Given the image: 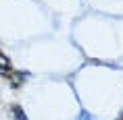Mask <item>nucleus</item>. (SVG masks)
Returning a JSON list of instances; mask_svg holds the SVG:
<instances>
[{"label": "nucleus", "instance_id": "f257e3e1", "mask_svg": "<svg viewBox=\"0 0 123 120\" xmlns=\"http://www.w3.org/2000/svg\"><path fill=\"white\" fill-rule=\"evenodd\" d=\"M0 75H6V77H13L15 75L13 66H11V60H8L2 52H0Z\"/></svg>", "mask_w": 123, "mask_h": 120}, {"label": "nucleus", "instance_id": "f03ea898", "mask_svg": "<svg viewBox=\"0 0 123 120\" xmlns=\"http://www.w3.org/2000/svg\"><path fill=\"white\" fill-rule=\"evenodd\" d=\"M77 120H96V116H94V114H90L88 110H84V108H81V110H79V114H77Z\"/></svg>", "mask_w": 123, "mask_h": 120}, {"label": "nucleus", "instance_id": "7ed1b4c3", "mask_svg": "<svg viewBox=\"0 0 123 120\" xmlns=\"http://www.w3.org/2000/svg\"><path fill=\"white\" fill-rule=\"evenodd\" d=\"M13 114L17 116V120H27V116H25V112L21 110L19 106H13Z\"/></svg>", "mask_w": 123, "mask_h": 120}]
</instances>
